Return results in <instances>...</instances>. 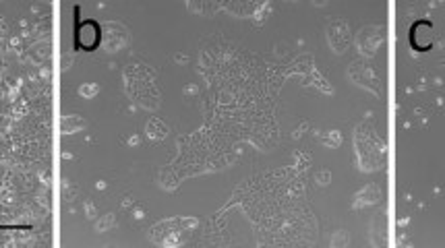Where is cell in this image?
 <instances>
[{"mask_svg": "<svg viewBox=\"0 0 445 248\" xmlns=\"http://www.w3.org/2000/svg\"><path fill=\"white\" fill-rule=\"evenodd\" d=\"M157 71L149 64H128L124 66V93L143 110H160L162 93L155 85Z\"/></svg>", "mask_w": 445, "mask_h": 248, "instance_id": "obj_1", "label": "cell"}, {"mask_svg": "<svg viewBox=\"0 0 445 248\" xmlns=\"http://www.w3.org/2000/svg\"><path fill=\"white\" fill-rule=\"evenodd\" d=\"M354 153H356V162H358V170L375 172L383 167L387 147H385L383 138L369 124H360L354 131Z\"/></svg>", "mask_w": 445, "mask_h": 248, "instance_id": "obj_2", "label": "cell"}, {"mask_svg": "<svg viewBox=\"0 0 445 248\" xmlns=\"http://www.w3.org/2000/svg\"><path fill=\"white\" fill-rule=\"evenodd\" d=\"M346 75H348V81L352 85L373 93L375 97H381V79H379L377 71L371 66L369 60H364V58H356L354 62H350L348 73H346Z\"/></svg>", "mask_w": 445, "mask_h": 248, "instance_id": "obj_3", "label": "cell"}, {"mask_svg": "<svg viewBox=\"0 0 445 248\" xmlns=\"http://www.w3.org/2000/svg\"><path fill=\"white\" fill-rule=\"evenodd\" d=\"M325 37H327V44L331 48L333 54H344L346 50L352 46V29L348 25L346 19H340V17H329L327 19V25H325Z\"/></svg>", "mask_w": 445, "mask_h": 248, "instance_id": "obj_4", "label": "cell"}, {"mask_svg": "<svg viewBox=\"0 0 445 248\" xmlns=\"http://www.w3.org/2000/svg\"><path fill=\"white\" fill-rule=\"evenodd\" d=\"M383 35H385V29L381 25H375V23L364 25L360 31L356 33V37L352 39L358 56L364 58V60H371L383 44Z\"/></svg>", "mask_w": 445, "mask_h": 248, "instance_id": "obj_5", "label": "cell"}, {"mask_svg": "<svg viewBox=\"0 0 445 248\" xmlns=\"http://www.w3.org/2000/svg\"><path fill=\"white\" fill-rule=\"evenodd\" d=\"M131 44V31L128 27L120 21H108L104 25V37H102V48L104 52L114 54L118 50L126 48Z\"/></svg>", "mask_w": 445, "mask_h": 248, "instance_id": "obj_6", "label": "cell"}, {"mask_svg": "<svg viewBox=\"0 0 445 248\" xmlns=\"http://www.w3.org/2000/svg\"><path fill=\"white\" fill-rule=\"evenodd\" d=\"M102 37H104L102 25L93 21V19H87V21L79 23L75 29V48L89 52V50H95L97 46H102Z\"/></svg>", "mask_w": 445, "mask_h": 248, "instance_id": "obj_7", "label": "cell"}, {"mask_svg": "<svg viewBox=\"0 0 445 248\" xmlns=\"http://www.w3.org/2000/svg\"><path fill=\"white\" fill-rule=\"evenodd\" d=\"M381 196H383V193L377 184H364L352 198V209H362V207L377 205L381 201Z\"/></svg>", "mask_w": 445, "mask_h": 248, "instance_id": "obj_8", "label": "cell"}, {"mask_svg": "<svg viewBox=\"0 0 445 248\" xmlns=\"http://www.w3.org/2000/svg\"><path fill=\"white\" fill-rule=\"evenodd\" d=\"M385 232H387V225H385V213L379 211V213L371 220L369 242H371L373 246H383V244H385Z\"/></svg>", "mask_w": 445, "mask_h": 248, "instance_id": "obj_9", "label": "cell"}, {"mask_svg": "<svg viewBox=\"0 0 445 248\" xmlns=\"http://www.w3.org/2000/svg\"><path fill=\"white\" fill-rule=\"evenodd\" d=\"M178 221H180V220H164V221H160V223L153 225L149 230V238L153 242L164 244V240L168 236H172L176 230H180V223H178Z\"/></svg>", "mask_w": 445, "mask_h": 248, "instance_id": "obj_10", "label": "cell"}, {"mask_svg": "<svg viewBox=\"0 0 445 248\" xmlns=\"http://www.w3.org/2000/svg\"><path fill=\"white\" fill-rule=\"evenodd\" d=\"M145 135H147V138L149 141H153V143H160V141H164V138L170 135V128H168L160 118H149L147 120V124H145Z\"/></svg>", "mask_w": 445, "mask_h": 248, "instance_id": "obj_11", "label": "cell"}, {"mask_svg": "<svg viewBox=\"0 0 445 248\" xmlns=\"http://www.w3.org/2000/svg\"><path fill=\"white\" fill-rule=\"evenodd\" d=\"M87 126V120L83 116H77V114H68V116H62L60 118V133L62 135H75L79 131H83Z\"/></svg>", "mask_w": 445, "mask_h": 248, "instance_id": "obj_12", "label": "cell"}, {"mask_svg": "<svg viewBox=\"0 0 445 248\" xmlns=\"http://www.w3.org/2000/svg\"><path fill=\"white\" fill-rule=\"evenodd\" d=\"M261 6V2H224V8L228 13L236 15V17H253L257 13V8Z\"/></svg>", "mask_w": 445, "mask_h": 248, "instance_id": "obj_13", "label": "cell"}, {"mask_svg": "<svg viewBox=\"0 0 445 248\" xmlns=\"http://www.w3.org/2000/svg\"><path fill=\"white\" fill-rule=\"evenodd\" d=\"M302 85H315V87H317L319 91H323L325 95H331V93H333V87L329 85V81L317 71V68H315V71H313L309 77H306V79H302Z\"/></svg>", "mask_w": 445, "mask_h": 248, "instance_id": "obj_14", "label": "cell"}, {"mask_svg": "<svg viewBox=\"0 0 445 248\" xmlns=\"http://www.w3.org/2000/svg\"><path fill=\"white\" fill-rule=\"evenodd\" d=\"M315 71V60H313V54H302L294 60V64L290 66V73H298V75H306L309 77L311 73ZM304 77V79H306Z\"/></svg>", "mask_w": 445, "mask_h": 248, "instance_id": "obj_15", "label": "cell"}, {"mask_svg": "<svg viewBox=\"0 0 445 248\" xmlns=\"http://www.w3.org/2000/svg\"><path fill=\"white\" fill-rule=\"evenodd\" d=\"M186 6H189L191 13H201V15H213L215 11H220V8L215 6H222V2H186Z\"/></svg>", "mask_w": 445, "mask_h": 248, "instance_id": "obj_16", "label": "cell"}, {"mask_svg": "<svg viewBox=\"0 0 445 248\" xmlns=\"http://www.w3.org/2000/svg\"><path fill=\"white\" fill-rule=\"evenodd\" d=\"M321 143L325 147H329V149H340L342 147V133L340 131H329L321 138Z\"/></svg>", "mask_w": 445, "mask_h": 248, "instance_id": "obj_17", "label": "cell"}, {"mask_svg": "<svg viewBox=\"0 0 445 248\" xmlns=\"http://www.w3.org/2000/svg\"><path fill=\"white\" fill-rule=\"evenodd\" d=\"M329 244H331L333 248H344V246H350V234L346 232V230H338V232H333V236H331Z\"/></svg>", "mask_w": 445, "mask_h": 248, "instance_id": "obj_18", "label": "cell"}, {"mask_svg": "<svg viewBox=\"0 0 445 248\" xmlns=\"http://www.w3.org/2000/svg\"><path fill=\"white\" fill-rule=\"evenodd\" d=\"M97 93H100V85L97 83H83L81 87H79V95L85 97V99H91Z\"/></svg>", "mask_w": 445, "mask_h": 248, "instance_id": "obj_19", "label": "cell"}, {"mask_svg": "<svg viewBox=\"0 0 445 248\" xmlns=\"http://www.w3.org/2000/svg\"><path fill=\"white\" fill-rule=\"evenodd\" d=\"M110 227H114V213H106V215H102L100 217V221L95 223V230L97 232H106V230H110Z\"/></svg>", "mask_w": 445, "mask_h": 248, "instance_id": "obj_20", "label": "cell"}, {"mask_svg": "<svg viewBox=\"0 0 445 248\" xmlns=\"http://www.w3.org/2000/svg\"><path fill=\"white\" fill-rule=\"evenodd\" d=\"M261 4H263V2H261ZM269 13H271L269 2H265V4H263V8H257V13L253 15V17H255V25H257V27H261V25L265 23V19H267V15H269Z\"/></svg>", "mask_w": 445, "mask_h": 248, "instance_id": "obj_21", "label": "cell"}, {"mask_svg": "<svg viewBox=\"0 0 445 248\" xmlns=\"http://www.w3.org/2000/svg\"><path fill=\"white\" fill-rule=\"evenodd\" d=\"M315 180H317L319 186H329V182H331V172L327 170V167H323V170H319L317 174H315Z\"/></svg>", "mask_w": 445, "mask_h": 248, "instance_id": "obj_22", "label": "cell"}, {"mask_svg": "<svg viewBox=\"0 0 445 248\" xmlns=\"http://www.w3.org/2000/svg\"><path fill=\"white\" fill-rule=\"evenodd\" d=\"M296 155H298V164H296V170H298V172L306 170V167L311 165V153H300V151H296Z\"/></svg>", "mask_w": 445, "mask_h": 248, "instance_id": "obj_23", "label": "cell"}, {"mask_svg": "<svg viewBox=\"0 0 445 248\" xmlns=\"http://www.w3.org/2000/svg\"><path fill=\"white\" fill-rule=\"evenodd\" d=\"M85 215H87V220H93V217H95V205L91 201L85 203Z\"/></svg>", "mask_w": 445, "mask_h": 248, "instance_id": "obj_24", "label": "cell"}, {"mask_svg": "<svg viewBox=\"0 0 445 248\" xmlns=\"http://www.w3.org/2000/svg\"><path fill=\"white\" fill-rule=\"evenodd\" d=\"M306 128H309V122H306V120H302V122H300V126H298V128H296V131L292 133V138H300V137H302V133L306 131Z\"/></svg>", "mask_w": 445, "mask_h": 248, "instance_id": "obj_25", "label": "cell"}, {"mask_svg": "<svg viewBox=\"0 0 445 248\" xmlns=\"http://www.w3.org/2000/svg\"><path fill=\"white\" fill-rule=\"evenodd\" d=\"M172 60H174L176 64H186V62H189V58H186L182 52H176V54L172 56Z\"/></svg>", "mask_w": 445, "mask_h": 248, "instance_id": "obj_26", "label": "cell"}, {"mask_svg": "<svg viewBox=\"0 0 445 248\" xmlns=\"http://www.w3.org/2000/svg\"><path fill=\"white\" fill-rule=\"evenodd\" d=\"M197 91H199V87H197L195 83H189V85L184 87V93H186V95H189V93H191V95H195Z\"/></svg>", "mask_w": 445, "mask_h": 248, "instance_id": "obj_27", "label": "cell"}, {"mask_svg": "<svg viewBox=\"0 0 445 248\" xmlns=\"http://www.w3.org/2000/svg\"><path fill=\"white\" fill-rule=\"evenodd\" d=\"M77 194H79V188L75 186V188H68V193H66V198L68 201H73V196L77 198Z\"/></svg>", "mask_w": 445, "mask_h": 248, "instance_id": "obj_28", "label": "cell"}, {"mask_svg": "<svg viewBox=\"0 0 445 248\" xmlns=\"http://www.w3.org/2000/svg\"><path fill=\"white\" fill-rule=\"evenodd\" d=\"M139 143H141V138H139V135H133L131 138H128V145H133V147H135V145H139Z\"/></svg>", "mask_w": 445, "mask_h": 248, "instance_id": "obj_29", "label": "cell"}, {"mask_svg": "<svg viewBox=\"0 0 445 248\" xmlns=\"http://www.w3.org/2000/svg\"><path fill=\"white\" fill-rule=\"evenodd\" d=\"M39 178H44V182H46V184H50V172H48V170H44V174L39 176Z\"/></svg>", "mask_w": 445, "mask_h": 248, "instance_id": "obj_30", "label": "cell"}, {"mask_svg": "<svg viewBox=\"0 0 445 248\" xmlns=\"http://www.w3.org/2000/svg\"><path fill=\"white\" fill-rule=\"evenodd\" d=\"M131 205H133V196H126L122 201V207H131Z\"/></svg>", "mask_w": 445, "mask_h": 248, "instance_id": "obj_31", "label": "cell"}, {"mask_svg": "<svg viewBox=\"0 0 445 248\" xmlns=\"http://www.w3.org/2000/svg\"><path fill=\"white\" fill-rule=\"evenodd\" d=\"M143 215H145V213H143V211H139V209L135 211V217H137V220H143Z\"/></svg>", "mask_w": 445, "mask_h": 248, "instance_id": "obj_32", "label": "cell"}, {"mask_svg": "<svg viewBox=\"0 0 445 248\" xmlns=\"http://www.w3.org/2000/svg\"><path fill=\"white\" fill-rule=\"evenodd\" d=\"M97 188H100V191H104V188H106V182H104V180H100V182H97Z\"/></svg>", "mask_w": 445, "mask_h": 248, "instance_id": "obj_33", "label": "cell"}]
</instances>
